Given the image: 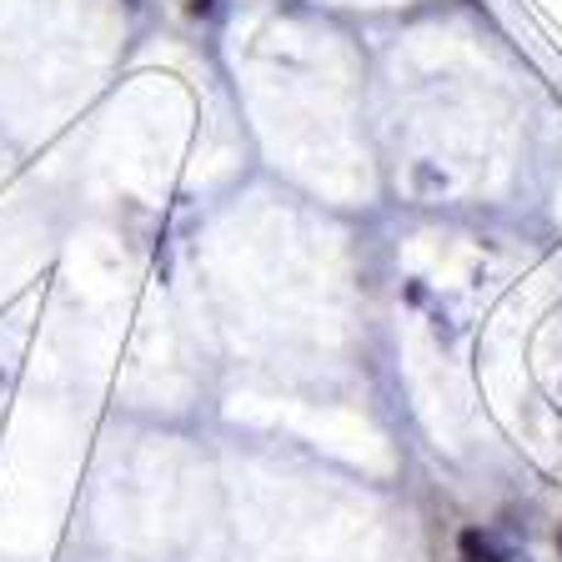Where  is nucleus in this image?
<instances>
[{
	"instance_id": "f257e3e1",
	"label": "nucleus",
	"mask_w": 562,
	"mask_h": 562,
	"mask_svg": "<svg viewBox=\"0 0 562 562\" xmlns=\"http://www.w3.org/2000/svg\"><path fill=\"white\" fill-rule=\"evenodd\" d=\"M462 562H497V558H492V548L477 532H468V538H462Z\"/></svg>"
},
{
	"instance_id": "f03ea898",
	"label": "nucleus",
	"mask_w": 562,
	"mask_h": 562,
	"mask_svg": "<svg viewBox=\"0 0 562 562\" xmlns=\"http://www.w3.org/2000/svg\"><path fill=\"white\" fill-rule=\"evenodd\" d=\"M558 552H562V532H558Z\"/></svg>"
}]
</instances>
